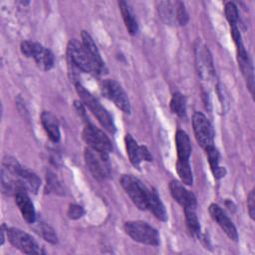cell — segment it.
Here are the masks:
<instances>
[{
	"label": "cell",
	"instance_id": "1",
	"mask_svg": "<svg viewBox=\"0 0 255 255\" xmlns=\"http://www.w3.org/2000/svg\"><path fill=\"white\" fill-rule=\"evenodd\" d=\"M76 90H77V93L80 96L84 106H86L93 113V115L97 118V120L101 124V126L109 132L115 133L116 126H115L113 117L102 106V104L98 101V99L95 98L82 84H80L78 82L76 83Z\"/></svg>",
	"mask_w": 255,
	"mask_h": 255
},
{
	"label": "cell",
	"instance_id": "2",
	"mask_svg": "<svg viewBox=\"0 0 255 255\" xmlns=\"http://www.w3.org/2000/svg\"><path fill=\"white\" fill-rule=\"evenodd\" d=\"M67 55L68 58L76 68L81 70L84 73L102 75V71L91 59L90 55L87 53L83 44L76 39L69 41L67 46Z\"/></svg>",
	"mask_w": 255,
	"mask_h": 255
},
{
	"label": "cell",
	"instance_id": "3",
	"mask_svg": "<svg viewBox=\"0 0 255 255\" xmlns=\"http://www.w3.org/2000/svg\"><path fill=\"white\" fill-rule=\"evenodd\" d=\"M231 36L236 46V53H237V61L238 66L242 72V75L246 81V85L248 90L250 91L251 95L254 94V70L251 59L244 48L241 34L238 30L237 26H231Z\"/></svg>",
	"mask_w": 255,
	"mask_h": 255
},
{
	"label": "cell",
	"instance_id": "4",
	"mask_svg": "<svg viewBox=\"0 0 255 255\" xmlns=\"http://www.w3.org/2000/svg\"><path fill=\"white\" fill-rule=\"evenodd\" d=\"M125 231L132 240L141 244L157 246L160 242L157 230L144 221H128L125 223Z\"/></svg>",
	"mask_w": 255,
	"mask_h": 255
},
{
	"label": "cell",
	"instance_id": "5",
	"mask_svg": "<svg viewBox=\"0 0 255 255\" xmlns=\"http://www.w3.org/2000/svg\"><path fill=\"white\" fill-rule=\"evenodd\" d=\"M121 185L138 209H147L149 189L138 178L130 174H124L121 177Z\"/></svg>",
	"mask_w": 255,
	"mask_h": 255
},
{
	"label": "cell",
	"instance_id": "6",
	"mask_svg": "<svg viewBox=\"0 0 255 255\" xmlns=\"http://www.w3.org/2000/svg\"><path fill=\"white\" fill-rule=\"evenodd\" d=\"M21 52L28 58H33L37 66L43 71H49L54 67L55 57L51 50L41 44L32 41H23L20 45Z\"/></svg>",
	"mask_w": 255,
	"mask_h": 255
},
{
	"label": "cell",
	"instance_id": "7",
	"mask_svg": "<svg viewBox=\"0 0 255 255\" xmlns=\"http://www.w3.org/2000/svg\"><path fill=\"white\" fill-rule=\"evenodd\" d=\"M85 162L93 176L99 180L108 178L111 174L109 154L102 153L92 147L85 149Z\"/></svg>",
	"mask_w": 255,
	"mask_h": 255
},
{
	"label": "cell",
	"instance_id": "8",
	"mask_svg": "<svg viewBox=\"0 0 255 255\" xmlns=\"http://www.w3.org/2000/svg\"><path fill=\"white\" fill-rule=\"evenodd\" d=\"M6 233L9 242L21 252L26 254L44 253L38 242L27 232L15 227H11L6 229Z\"/></svg>",
	"mask_w": 255,
	"mask_h": 255
},
{
	"label": "cell",
	"instance_id": "9",
	"mask_svg": "<svg viewBox=\"0 0 255 255\" xmlns=\"http://www.w3.org/2000/svg\"><path fill=\"white\" fill-rule=\"evenodd\" d=\"M83 138L90 147L102 153L109 154L113 150V144L108 135L89 122L86 123L83 129Z\"/></svg>",
	"mask_w": 255,
	"mask_h": 255
},
{
	"label": "cell",
	"instance_id": "10",
	"mask_svg": "<svg viewBox=\"0 0 255 255\" xmlns=\"http://www.w3.org/2000/svg\"><path fill=\"white\" fill-rule=\"evenodd\" d=\"M101 90L103 95L108 100L112 101L125 114L130 113V103L128 98V95L117 81L113 79L104 80L102 83Z\"/></svg>",
	"mask_w": 255,
	"mask_h": 255
},
{
	"label": "cell",
	"instance_id": "11",
	"mask_svg": "<svg viewBox=\"0 0 255 255\" xmlns=\"http://www.w3.org/2000/svg\"><path fill=\"white\" fill-rule=\"evenodd\" d=\"M192 127L195 138L202 148L214 143V130L208 119L200 112H195L192 117Z\"/></svg>",
	"mask_w": 255,
	"mask_h": 255
},
{
	"label": "cell",
	"instance_id": "12",
	"mask_svg": "<svg viewBox=\"0 0 255 255\" xmlns=\"http://www.w3.org/2000/svg\"><path fill=\"white\" fill-rule=\"evenodd\" d=\"M195 63L200 79L205 82H211L215 77L212 57L207 46L198 42L195 47Z\"/></svg>",
	"mask_w": 255,
	"mask_h": 255
},
{
	"label": "cell",
	"instance_id": "13",
	"mask_svg": "<svg viewBox=\"0 0 255 255\" xmlns=\"http://www.w3.org/2000/svg\"><path fill=\"white\" fill-rule=\"evenodd\" d=\"M125 143L129 161L134 167L139 168L141 160L150 161L152 159V156L147 147L145 145H138L136 140L129 133L126 134Z\"/></svg>",
	"mask_w": 255,
	"mask_h": 255
},
{
	"label": "cell",
	"instance_id": "14",
	"mask_svg": "<svg viewBox=\"0 0 255 255\" xmlns=\"http://www.w3.org/2000/svg\"><path fill=\"white\" fill-rule=\"evenodd\" d=\"M209 213L212 219L220 226V228L224 231V233L233 241L238 240V233L235 225L226 215L224 210L217 204L212 203L209 206Z\"/></svg>",
	"mask_w": 255,
	"mask_h": 255
},
{
	"label": "cell",
	"instance_id": "15",
	"mask_svg": "<svg viewBox=\"0 0 255 255\" xmlns=\"http://www.w3.org/2000/svg\"><path fill=\"white\" fill-rule=\"evenodd\" d=\"M169 190L173 199L183 208L196 207L195 195L191 191L186 189L182 182H179L177 180H171L169 183Z\"/></svg>",
	"mask_w": 255,
	"mask_h": 255
},
{
	"label": "cell",
	"instance_id": "16",
	"mask_svg": "<svg viewBox=\"0 0 255 255\" xmlns=\"http://www.w3.org/2000/svg\"><path fill=\"white\" fill-rule=\"evenodd\" d=\"M15 202L24 218V220L32 224L36 221V211L34 208V204L28 196L27 191H19L15 195Z\"/></svg>",
	"mask_w": 255,
	"mask_h": 255
},
{
	"label": "cell",
	"instance_id": "17",
	"mask_svg": "<svg viewBox=\"0 0 255 255\" xmlns=\"http://www.w3.org/2000/svg\"><path fill=\"white\" fill-rule=\"evenodd\" d=\"M82 44H83L84 48L86 49L87 53L90 55L91 59L94 61V63L98 66V68L104 74L107 71L105 62L102 59L101 53H100L95 41L93 40L92 36L87 31L82 32Z\"/></svg>",
	"mask_w": 255,
	"mask_h": 255
},
{
	"label": "cell",
	"instance_id": "18",
	"mask_svg": "<svg viewBox=\"0 0 255 255\" xmlns=\"http://www.w3.org/2000/svg\"><path fill=\"white\" fill-rule=\"evenodd\" d=\"M41 123L50 140L53 142H58L61 137V132L56 117L52 113L44 111L41 114Z\"/></svg>",
	"mask_w": 255,
	"mask_h": 255
},
{
	"label": "cell",
	"instance_id": "19",
	"mask_svg": "<svg viewBox=\"0 0 255 255\" xmlns=\"http://www.w3.org/2000/svg\"><path fill=\"white\" fill-rule=\"evenodd\" d=\"M175 145H176V153L178 160H189L191 154V143L189 136L187 133L178 129L175 133Z\"/></svg>",
	"mask_w": 255,
	"mask_h": 255
},
{
	"label": "cell",
	"instance_id": "20",
	"mask_svg": "<svg viewBox=\"0 0 255 255\" xmlns=\"http://www.w3.org/2000/svg\"><path fill=\"white\" fill-rule=\"evenodd\" d=\"M147 209H149L152 214L160 221H166L167 213L163 203L161 202L157 192L155 189H149L148 201H147Z\"/></svg>",
	"mask_w": 255,
	"mask_h": 255
},
{
	"label": "cell",
	"instance_id": "21",
	"mask_svg": "<svg viewBox=\"0 0 255 255\" xmlns=\"http://www.w3.org/2000/svg\"><path fill=\"white\" fill-rule=\"evenodd\" d=\"M206 155L210 164L211 171L216 179H219L223 177L226 174V170L224 167L219 165V152L217 148L214 146V144L208 146L205 148Z\"/></svg>",
	"mask_w": 255,
	"mask_h": 255
},
{
	"label": "cell",
	"instance_id": "22",
	"mask_svg": "<svg viewBox=\"0 0 255 255\" xmlns=\"http://www.w3.org/2000/svg\"><path fill=\"white\" fill-rule=\"evenodd\" d=\"M119 7H120V10H121V13H122V16H123V19H124V22H125L128 32L132 36L135 35L138 31V25H137V22L133 16L131 10L129 9L128 3L125 1H119Z\"/></svg>",
	"mask_w": 255,
	"mask_h": 255
},
{
	"label": "cell",
	"instance_id": "23",
	"mask_svg": "<svg viewBox=\"0 0 255 255\" xmlns=\"http://www.w3.org/2000/svg\"><path fill=\"white\" fill-rule=\"evenodd\" d=\"M157 11L160 18L167 24H172L176 21V2L169 1L157 2Z\"/></svg>",
	"mask_w": 255,
	"mask_h": 255
},
{
	"label": "cell",
	"instance_id": "24",
	"mask_svg": "<svg viewBox=\"0 0 255 255\" xmlns=\"http://www.w3.org/2000/svg\"><path fill=\"white\" fill-rule=\"evenodd\" d=\"M185 214V221L188 231L192 236L200 237V224L195 212V208H183Z\"/></svg>",
	"mask_w": 255,
	"mask_h": 255
},
{
	"label": "cell",
	"instance_id": "25",
	"mask_svg": "<svg viewBox=\"0 0 255 255\" xmlns=\"http://www.w3.org/2000/svg\"><path fill=\"white\" fill-rule=\"evenodd\" d=\"M176 171L183 184L191 185L193 182L192 170L190 167L189 160H178L176 161Z\"/></svg>",
	"mask_w": 255,
	"mask_h": 255
},
{
	"label": "cell",
	"instance_id": "26",
	"mask_svg": "<svg viewBox=\"0 0 255 255\" xmlns=\"http://www.w3.org/2000/svg\"><path fill=\"white\" fill-rule=\"evenodd\" d=\"M170 110L172 113L180 118L186 116V100L185 97L180 93H174L170 100Z\"/></svg>",
	"mask_w": 255,
	"mask_h": 255
},
{
	"label": "cell",
	"instance_id": "27",
	"mask_svg": "<svg viewBox=\"0 0 255 255\" xmlns=\"http://www.w3.org/2000/svg\"><path fill=\"white\" fill-rule=\"evenodd\" d=\"M37 232L49 243L56 244L58 242V237L55 232V230L48 224L45 223H39L38 226L36 227Z\"/></svg>",
	"mask_w": 255,
	"mask_h": 255
},
{
	"label": "cell",
	"instance_id": "28",
	"mask_svg": "<svg viewBox=\"0 0 255 255\" xmlns=\"http://www.w3.org/2000/svg\"><path fill=\"white\" fill-rule=\"evenodd\" d=\"M224 12H225L226 19L230 24V27L231 26H237V22H238V18H239V13H238L237 6L233 2H227L225 4Z\"/></svg>",
	"mask_w": 255,
	"mask_h": 255
},
{
	"label": "cell",
	"instance_id": "29",
	"mask_svg": "<svg viewBox=\"0 0 255 255\" xmlns=\"http://www.w3.org/2000/svg\"><path fill=\"white\" fill-rule=\"evenodd\" d=\"M188 21V13L182 2H176V22L179 25H185Z\"/></svg>",
	"mask_w": 255,
	"mask_h": 255
},
{
	"label": "cell",
	"instance_id": "30",
	"mask_svg": "<svg viewBox=\"0 0 255 255\" xmlns=\"http://www.w3.org/2000/svg\"><path fill=\"white\" fill-rule=\"evenodd\" d=\"M85 214V210L78 204H71L68 209V216L71 219H78Z\"/></svg>",
	"mask_w": 255,
	"mask_h": 255
},
{
	"label": "cell",
	"instance_id": "31",
	"mask_svg": "<svg viewBox=\"0 0 255 255\" xmlns=\"http://www.w3.org/2000/svg\"><path fill=\"white\" fill-rule=\"evenodd\" d=\"M247 206H248V212H249L251 219H254V217H255V191H254V189H252L247 196Z\"/></svg>",
	"mask_w": 255,
	"mask_h": 255
}]
</instances>
